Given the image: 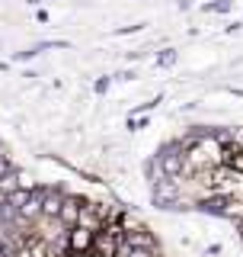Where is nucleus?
Returning <instances> with one entry per match:
<instances>
[{
	"instance_id": "nucleus-4",
	"label": "nucleus",
	"mask_w": 243,
	"mask_h": 257,
	"mask_svg": "<svg viewBox=\"0 0 243 257\" xmlns=\"http://www.w3.org/2000/svg\"><path fill=\"white\" fill-rule=\"evenodd\" d=\"M61 203H64V196H58V193H45L42 215H48V219H58V212H61Z\"/></svg>"
},
{
	"instance_id": "nucleus-3",
	"label": "nucleus",
	"mask_w": 243,
	"mask_h": 257,
	"mask_svg": "<svg viewBox=\"0 0 243 257\" xmlns=\"http://www.w3.org/2000/svg\"><path fill=\"white\" fill-rule=\"evenodd\" d=\"M42 206H45V193H38V190H32L29 193V199L20 206V219H38L42 215Z\"/></svg>"
},
{
	"instance_id": "nucleus-6",
	"label": "nucleus",
	"mask_w": 243,
	"mask_h": 257,
	"mask_svg": "<svg viewBox=\"0 0 243 257\" xmlns=\"http://www.w3.org/2000/svg\"><path fill=\"white\" fill-rule=\"evenodd\" d=\"M6 174V161H4V155H0V177Z\"/></svg>"
},
{
	"instance_id": "nucleus-2",
	"label": "nucleus",
	"mask_w": 243,
	"mask_h": 257,
	"mask_svg": "<svg viewBox=\"0 0 243 257\" xmlns=\"http://www.w3.org/2000/svg\"><path fill=\"white\" fill-rule=\"evenodd\" d=\"M80 212H84V199H77V196H64V203H61V212H58V222L64 225H74L80 222Z\"/></svg>"
},
{
	"instance_id": "nucleus-1",
	"label": "nucleus",
	"mask_w": 243,
	"mask_h": 257,
	"mask_svg": "<svg viewBox=\"0 0 243 257\" xmlns=\"http://www.w3.org/2000/svg\"><path fill=\"white\" fill-rule=\"evenodd\" d=\"M96 235H100V231H90V228H84V225H74L70 235H68V247L74 254H86V251H93Z\"/></svg>"
},
{
	"instance_id": "nucleus-5",
	"label": "nucleus",
	"mask_w": 243,
	"mask_h": 257,
	"mask_svg": "<svg viewBox=\"0 0 243 257\" xmlns=\"http://www.w3.org/2000/svg\"><path fill=\"white\" fill-rule=\"evenodd\" d=\"M16 190H22V187H20V174L0 177V193H4V196H10V193H16Z\"/></svg>"
}]
</instances>
